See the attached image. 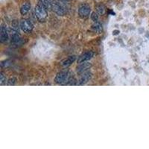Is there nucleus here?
Wrapping results in <instances>:
<instances>
[{"label": "nucleus", "mask_w": 149, "mask_h": 149, "mask_svg": "<svg viewBox=\"0 0 149 149\" xmlns=\"http://www.w3.org/2000/svg\"><path fill=\"white\" fill-rule=\"evenodd\" d=\"M34 14L35 17L40 22H45L48 17L47 9L44 8L40 4H38L34 8Z\"/></svg>", "instance_id": "nucleus-1"}, {"label": "nucleus", "mask_w": 149, "mask_h": 149, "mask_svg": "<svg viewBox=\"0 0 149 149\" xmlns=\"http://www.w3.org/2000/svg\"><path fill=\"white\" fill-rule=\"evenodd\" d=\"M70 78H71V75H70V72L64 70V71L60 72L56 74L54 81L59 84H66Z\"/></svg>", "instance_id": "nucleus-2"}, {"label": "nucleus", "mask_w": 149, "mask_h": 149, "mask_svg": "<svg viewBox=\"0 0 149 149\" xmlns=\"http://www.w3.org/2000/svg\"><path fill=\"white\" fill-rule=\"evenodd\" d=\"M53 11L59 16H64L66 14V7L61 2H54L52 5Z\"/></svg>", "instance_id": "nucleus-3"}, {"label": "nucleus", "mask_w": 149, "mask_h": 149, "mask_svg": "<svg viewBox=\"0 0 149 149\" xmlns=\"http://www.w3.org/2000/svg\"><path fill=\"white\" fill-rule=\"evenodd\" d=\"M19 25H20L21 29L26 33L31 32L34 29L33 24L28 19H22Z\"/></svg>", "instance_id": "nucleus-4"}, {"label": "nucleus", "mask_w": 149, "mask_h": 149, "mask_svg": "<svg viewBox=\"0 0 149 149\" xmlns=\"http://www.w3.org/2000/svg\"><path fill=\"white\" fill-rule=\"evenodd\" d=\"M90 12H91V9L88 5H82L80 6L79 9H78V15L81 18H86L89 17Z\"/></svg>", "instance_id": "nucleus-5"}, {"label": "nucleus", "mask_w": 149, "mask_h": 149, "mask_svg": "<svg viewBox=\"0 0 149 149\" xmlns=\"http://www.w3.org/2000/svg\"><path fill=\"white\" fill-rule=\"evenodd\" d=\"M94 55V53L92 51H87L86 52L83 53L80 56L78 59V63H84V62H86V61H90Z\"/></svg>", "instance_id": "nucleus-6"}, {"label": "nucleus", "mask_w": 149, "mask_h": 149, "mask_svg": "<svg viewBox=\"0 0 149 149\" xmlns=\"http://www.w3.org/2000/svg\"><path fill=\"white\" fill-rule=\"evenodd\" d=\"M92 77V74L90 72H85L83 73L81 78H80L79 81H78V85H84L86 84L90 80Z\"/></svg>", "instance_id": "nucleus-7"}, {"label": "nucleus", "mask_w": 149, "mask_h": 149, "mask_svg": "<svg viewBox=\"0 0 149 149\" xmlns=\"http://www.w3.org/2000/svg\"><path fill=\"white\" fill-rule=\"evenodd\" d=\"M0 42H5L8 39V30L7 29L6 26L2 25L1 27V31H0Z\"/></svg>", "instance_id": "nucleus-8"}, {"label": "nucleus", "mask_w": 149, "mask_h": 149, "mask_svg": "<svg viewBox=\"0 0 149 149\" xmlns=\"http://www.w3.org/2000/svg\"><path fill=\"white\" fill-rule=\"evenodd\" d=\"M92 66L91 63H88V62H84V63H80L79 66L77 67V72L78 73H84L86 71V70L90 69Z\"/></svg>", "instance_id": "nucleus-9"}, {"label": "nucleus", "mask_w": 149, "mask_h": 149, "mask_svg": "<svg viewBox=\"0 0 149 149\" xmlns=\"http://www.w3.org/2000/svg\"><path fill=\"white\" fill-rule=\"evenodd\" d=\"M53 2H54L52 0H39V4H40L43 7L46 8L47 10L52 9Z\"/></svg>", "instance_id": "nucleus-10"}, {"label": "nucleus", "mask_w": 149, "mask_h": 149, "mask_svg": "<svg viewBox=\"0 0 149 149\" xmlns=\"http://www.w3.org/2000/svg\"><path fill=\"white\" fill-rule=\"evenodd\" d=\"M31 9V4L30 2H25L23 5H22V7L20 8V13L22 15H26L28 14V12Z\"/></svg>", "instance_id": "nucleus-11"}, {"label": "nucleus", "mask_w": 149, "mask_h": 149, "mask_svg": "<svg viewBox=\"0 0 149 149\" xmlns=\"http://www.w3.org/2000/svg\"><path fill=\"white\" fill-rule=\"evenodd\" d=\"M75 60H76V57H75V56H70V57L66 58L65 61H63V62H62V66H64V67H67V66H70Z\"/></svg>", "instance_id": "nucleus-12"}, {"label": "nucleus", "mask_w": 149, "mask_h": 149, "mask_svg": "<svg viewBox=\"0 0 149 149\" xmlns=\"http://www.w3.org/2000/svg\"><path fill=\"white\" fill-rule=\"evenodd\" d=\"M92 29L95 32L101 33L102 31V30H103V27H102V25L101 24V22H99L98 21H96V22H94L93 25L92 26Z\"/></svg>", "instance_id": "nucleus-13"}, {"label": "nucleus", "mask_w": 149, "mask_h": 149, "mask_svg": "<svg viewBox=\"0 0 149 149\" xmlns=\"http://www.w3.org/2000/svg\"><path fill=\"white\" fill-rule=\"evenodd\" d=\"M21 41V37L19 34V33L17 34H14L13 35H11V42L14 43V44H17V43H19Z\"/></svg>", "instance_id": "nucleus-14"}, {"label": "nucleus", "mask_w": 149, "mask_h": 149, "mask_svg": "<svg viewBox=\"0 0 149 149\" xmlns=\"http://www.w3.org/2000/svg\"><path fill=\"white\" fill-rule=\"evenodd\" d=\"M97 12H98V14H103L104 13V10H105V8L104 6V5L102 4H100V5H98L97 6Z\"/></svg>", "instance_id": "nucleus-15"}, {"label": "nucleus", "mask_w": 149, "mask_h": 149, "mask_svg": "<svg viewBox=\"0 0 149 149\" xmlns=\"http://www.w3.org/2000/svg\"><path fill=\"white\" fill-rule=\"evenodd\" d=\"M91 19L93 21H94V22H96V21H98V14H97V13H95V12H93V13H92Z\"/></svg>", "instance_id": "nucleus-16"}, {"label": "nucleus", "mask_w": 149, "mask_h": 149, "mask_svg": "<svg viewBox=\"0 0 149 149\" xmlns=\"http://www.w3.org/2000/svg\"><path fill=\"white\" fill-rule=\"evenodd\" d=\"M16 82H17V78H10V79L8 81L7 85H9V86H10V85H14L16 84Z\"/></svg>", "instance_id": "nucleus-17"}, {"label": "nucleus", "mask_w": 149, "mask_h": 149, "mask_svg": "<svg viewBox=\"0 0 149 149\" xmlns=\"http://www.w3.org/2000/svg\"><path fill=\"white\" fill-rule=\"evenodd\" d=\"M6 81V78L5 77V75H4L3 72H1L0 73V83H1V84L3 85L4 84V81Z\"/></svg>", "instance_id": "nucleus-18"}, {"label": "nucleus", "mask_w": 149, "mask_h": 149, "mask_svg": "<svg viewBox=\"0 0 149 149\" xmlns=\"http://www.w3.org/2000/svg\"><path fill=\"white\" fill-rule=\"evenodd\" d=\"M60 1H61V2H67L69 0H60Z\"/></svg>", "instance_id": "nucleus-19"}]
</instances>
